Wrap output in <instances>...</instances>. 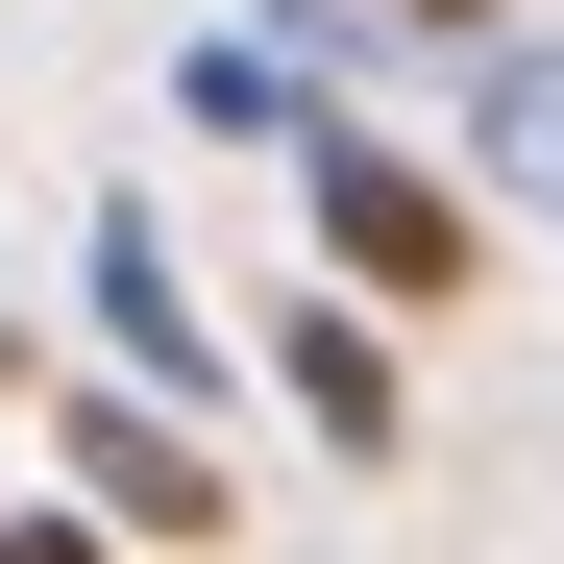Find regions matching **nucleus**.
I'll list each match as a JSON object with an SVG mask.
<instances>
[{
	"label": "nucleus",
	"mask_w": 564,
	"mask_h": 564,
	"mask_svg": "<svg viewBox=\"0 0 564 564\" xmlns=\"http://www.w3.org/2000/svg\"><path fill=\"white\" fill-rule=\"evenodd\" d=\"M172 99H197V123H246V148H319V123H295V50H197Z\"/></svg>",
	"instance_id": "nucleus-6"
},
{
	"label": "nucleus",
	"mask_w": 564,
	"mask_h": 564,
	"mask_svg": "<svg viewBox=\"0 0 564 564\" xmlns=\"http://www.w3.org/2000/svg\"><path fill=\"white\" fill-rule=\"evenodd\" d=\"M295 197H319V295H393V319H442V295H466V197H442L417 148L319 123V148H295Z\"/></svg>",
	"instance_id": "nucleus-1"
},
{
	"label": "nucleus",
	"mask_w": 564,
	"mask_h": 564,
	"mask_svg": "<svg viewBox=\"0 0 564 564\" xmlns=\"http://www.w3.org/2000/svg\"><path fill=\"white\" fill-rule=\"evenodd\" d=\"M74 516H99V540H172V564L221 540V466L172 442V393H74Z\"/></svg>",
	"instance_id": "nucleus-2"
},
{
	"label": "nucleus",
	"mask_w": 564,
	"mask_h": 564,
	"mask_svg": "<svg viewBox=\"0 0 564 564\" xmlns=\"http://www.w3.org/2000/svg\"><path fill=\"white\" fill-rule=\"evenodd\" d=\"M466 123H491V172L564 221V50H466Z\"/></svg>",
	"instance_id": "nucleus-5"
},
{
	"label": "nucleus",
	"mask_w": 564,
	"mask_h": 564,
	"mask_svg": "<svg viewBox=\"0 0 564 564\" xmlns=\"http://www.w3.org/2000/svg\"><path fill=\"white\" fill-rule=\"evenodd\" d=\"M0 564H123V540H99V516H74V491H50V516H0Z\"/></svg>",
	"instance_id": "nucleus-7"
},
{
	"label": "nucleus",
	"mask_w": 564,
	"mask_h": 564,
	"mask_svg": "<svg viewBox=\"0 0 564 564\" xmlns=\"http://www.w3.org/2000/svg\"><path fill=\"white\" fill-rule=\"evenodd\" d=\"M99 344H123V393H221V319L172 270V221H99Z\"/></svg>",
	"instance_id": "nucleus-3"
},
{
	"label": "nucleus",
	"mask_w": 564,
	"mask_h": 564,
	"mask_svg": "<svg viewBox=\"0 0 564 564\" xmlns=\"http://www.w3.org/2000/svg\"><path fill=\"white\" fill-rule=\"evenodd\" d=\"M270 368H295V417H319L344 466H393V344H368V295H295V319H270Z\"/></svg>",
	"instance_id": "nucleus-4"
}]
</instances>
